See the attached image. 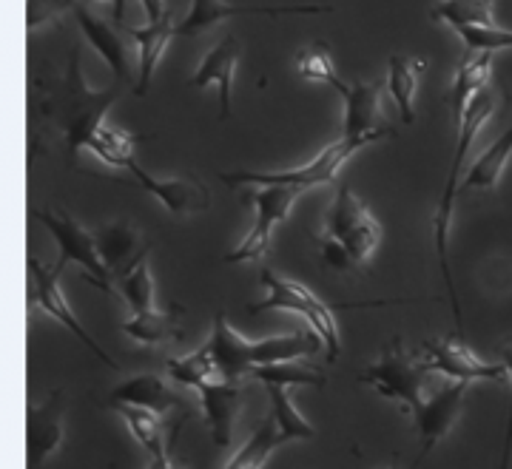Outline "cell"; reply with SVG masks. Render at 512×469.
Here are the masks:
<instances>
[{
  "label": "cell",
  "instance_id": "obj_39",
  "mask_svg": "<svg viewBox=\"0 0 512 469\" xmlns=\"http://www.w3.org/2000/svg\"><path fill=\"white\" fill-rule=\"evenodd\" d=\"M143 9H146L148 23L160 20L165 12H168V9H165V0H143Z\"/></svg>",
  "mask_w": 512,
  "mask_h": 469
},
{
  "label": "cell",
  "instance_id": "obj_21",
  "mask_svg": "<svg viewBox=\"0 0 512 469\" xmlns=\"http://www.w3.org/2000/svg\"><path fill=\"white\" fill-rule=\"evenodd\" d=\"M126 32L137 43V80H134V94L143 97V94H148V86H151V77H154V69H157L160 57L168 49V40L174 37V20H171V12H165L163 18L148 23L143 29L126 26Z\"/></svg>",
  "mask_w": 512,
  "mask_h": 469
},
{
  "label": "cell",
  "instance_id": "obj_2",
  "mask_svg": "<svg viewBox=\"0 0 512 469\" xmlns=\"http://www.w3.org/2000/svg\"><path fill=\"white\" fill-rule=\"evenodd\" d=\"M322 344L325 342L319 339V333H302V330L285 333V336H271L262 342H248L228 325L225 313L220 310L214 319L211 339L205 342V347H208L222 379L239 381L242 376H251L256 367H265V364L308 359L313 353H319Z\"/></svg>",
  "mask_w": 512,
  "mask_h": 469
},
{
  "label": "cell",
  "instance_id": "obj_29",
  "mask_svg": "<svg viewBox=\"0 0 512 469\" xmlns=\"http://www.w3.org/2000/svg\"><path fill=\"white\" fill-rule=\"evenodd\" d=\"M117 290L123 293L126 305L131 307V313H146L154 310V279L148 271V253H143L126 273H120L117 279Z\"/></svg>",
  "mask_w": 512,
  "mask_h": 469
},
{
  "label": "cell",
  "instance_id": "obj_4",
  "mask_svg": "<svg viewBox=\"0 0 512 469\" xmlns=\"http://www.w3.org/2000/svg\"><path fill=\"white\" fill-rule=\"evenodd\" d=\"M495 111V94L490 89H481L473 94V100L467 103L464 114L456 120V148H453V160H450V171H447V182L439 199V211L433 219V242H436V253H439L441 276L447 282V293H450V305H453V316H456L458 327H461V307H458L456 282H453V271H450V219H453V205H456L458 191H461V163L470 151V145L478 137V131L490 123Z\"/></svg>",
  "mask_w": 512,
  "mask_h": 469
},
{
  "label": "cell",
  "instance_id": "obj_8",
  "mask_svg": "<svg viewBox=\"0 0 512 469\" xmlns=\"http://www.w3.org/2000/svg\"><path fill=\"white\" fill-rule=\"evenodd\" d=\"M376 143L373 137H342L325 151H319L308 165L299 168H285V171H234V174H220L222 182L228 185H293V188H316V185H328L336 180L339 168L348 163L350 157Z\"/></svg>",
  "mask_w": 512,
  "mask_h": 469
},
{
  "label": "cell",
  "instance_id": "obj_35",
  "mask_svg": "<svg viewBox=\"0 0 512 469\" xmlns=\"http://www.w3.org/2000/svg\"><path fill=\"white\" fill-rule=\"evenodd\" d=\"M296 72L302 74L305 80H313V83H328V86H333V83L339 80L336 66H333V57H330L325 43H316V46L302 49V52L296 55Z\"/></svg>",
  "mask_w": 512,
  "mask_h": 469
},
{
  "label": "cell",
  "instance_id": "obj_10",
  "mask_svg": "<svg viewBox=\"0 0 512 469\" xmlns=\"http://www.w3.org/2000/svg\"><path fill=\"white\" fill-rule=\"evenodd\" d=\"M60 273H63V268H60L57 262L55 265H43L37 256L29 259V296H32V305L40 307L43 313H49V316L66 327L69 333H74V339H80V342L86 344V350L103 361L106 367L117 370V361L111 359L109 353L83 330V325L77 322V316H74L72 310H69V305H66V296H63V290H60Z\"/></svg>",
  "mask_w": 512,
  "mask_h": 469
},
{
  "label": "cell",
  "instance_id": "obj_16",
  "mask_svg": "<svg viewBox=\"0 0 512 469\" xmlns=\"http://www.w3.org/2000/svg\"><path fill=\"white\" fill-rule=\"evenodd\" d=\"M202 401V413L211 430V441L214 447H228L234 441V430H237V415L242 407V387L239 381H228L217 376L208 379L205 384L197 387Z\"/></svg>",
  "mask_w": 512,
  "mask_h": 469
},
{
  "label": "cell",
  "instance_id": "obj_19",
  "mask_svg": "<svg viewBox=\"0 0 512 469\" xmlns=\"http://www.w3.org/2000/svg\"><path fill=\"white\" fill-rule=\"evenodd\" d=\"M239 55H242V49H239L237 37L225 35L208 55L202 57V63L191 77L194 89H205L211 83L220 86V120L231 117V83H234Z\"/></svg>",
  "mask_w": 512,
  "mask_h": 469
},
{
  "label": "cell",
  "instance_id": "obj_32",
  "mask_svg": "<svg viewBox=\"0 0 512 469\" xmlns=\"http://www.w3.org/2000/svg\"><path fill=\"white\" fill-rule=\"evenodd\" d=\"M262 384H279V387H325L328 376L319 373L316 367L296 364V361H279V364H265L251 373Z\"/></svg>",
  "mask_w": 512,
  "mask_h": 469
},
{
  "label": "cell",
  "instance_id": "obj_11",
  "mask_svg": "<svg viewBox=\"0 0 512 469\" xmlns=\"http://www.w3.org/2000/svg\"><path fill=\"white\" fill-rule=\"evenodd\" d=\"M467 390H470V381L450 379L436 396L424 398V404L413 413V421H416L421 435V450L413 469H419L421 461L439 447L441 441H444V435H450V430L456 427L461 407H464V398H467Z\"/></svg>",
  "mask_w": 512,
  "mask_h": 469
},
{
  "label": "cell",
  "instance_id": "obj_36",
  "mask_svg": "<svg viewBox=\"0 0 512 469\" xmlns=\"http://www.w3.org/2000/svg\"><path fill=\"white\" fill-rule=\"evenodd\" d=\"M458 37L464 40L467 52H498L512 49V32L501 26H464L458 29Z\"/></svg>",
  "mask_w": 512,
  "mask_h": 469
},
{
  "label": "cell",
  "instance_id": "obj_38",
  "mask_svg": "<svg viewBox=\"0 0 512 469\" xmlns=\"http://www.w3.org/2000/svg\"><path fill=\"white\" fill-rule=\"evenodd\" d=\"M501 356H504V367H507V379L512 387V342L501 347ZM512 458V390H510V421H507V438H504V450H501V464L498 469H510Z\"/></svg>",
  "mask_w": 512,
  "mask_h": 469
},
{
  "label": "cell",
  "instance_id": "obj_34",
  "mask_svg": "<svg viewBox=\"0 0 512 469\" xmlns=\"http://www.w3.org/2000/svg\"><path fill=\"white\" fill-rule=\"evenodd\" d=\"M268 396H271V415L279 421L282 433L288 435L291 441H311L316 430L313 424H308L302 413H296L291 396H288V387H279V384H265Z\"/></svg>",
  "mask_w": 512,
  "mask_h": 469
},
{
  "label": "cell",
  "instance_id": "obj_5",
  "mask_svg": "<svg viewBox=\"0 0 512 469\" xmlns=\"http://www.w3.org/2000/svg\"><path fill=\"white\" fill-rule=\"evenodd\" d=\"M32 219H37L52 239L60 248V259L57 265L66 268L69 262L80 265L83 268V276L92 282L94 288L103 290V293H114V276H111L109 265L103 262V253H100V245H97V236H92L77 219L57 208V211H49V208H32L29 211Z\"/></svg>",
  "mask_w": 512,
  "mask_h": 469
},
{
  "label": "cell",
  "instance_id": "obj_7",
  "mask_svg": "<svg viewBox=\"0 0 512 469\" xmlns=\"http://www.w3.org/2000/svg\"><path fill=\"white\" fill-rule=\"evenodd\" d=\"M262 288L268 290V299H262L259 305L251 307V313H262V310H291L299 313L311 322L313 333H319V339L325 342L328 359H339L342 350V339H339V325L333 319V307L325 305L311 288L293 282L288 276H276L268 268L259 273Z\"/></svg>",
  "mask_w": 512,
  "mask_h": 469
},
{
  "label": "cell",
  "instance_id": "obj_18",
  "mask_svg": "<svg viewBox=\"0 0 512 469\" xmlns=\"http://www.w3.org/2000/svg\"><path fill=\"white\" fill-rule=\"evenodd\" d=\"M109 407L120 410V407H146L154 410L157 415H168L174 410H183V398L177 396V390L157 373H143V376H131V379L120 381L109 396Z\"/></svg>",
  "mask_w": 512,
  "mask_h": 469
},
{
  "label": "cell",
  "instance_id": "obj_41",
  "mask_svg": "<svg viewBox=\"0 0 512 469\" xmlns=\"http://www.w3.org/2000/svg\"><path fill=\"white\" fill-rule=\"evenodd\" d=\"M106 3H111V15H114V20H117L120 26H128L126 23V0H106Z\"/></svg>",
  "mask_w": 512,
  "mask_h": 469
},
{
  "label": "cell",
  "instance_id": "obj_13",
  "mask_svg": "<svg viewBox=\"0 0 512 469\" xmlns=\"http://www.w3.org/2000/svg\"><path fill=\"white\" fill-rule=\"evenodd\" d=\"M330 12L325 3H293V6H231L222 0H191V12L180 23H174L177 37H197L205 29L217 26L220 20L234 18V15H322Z\"/></svg>",
  "mask_w": 512,
  "mask_h": 469
},
{
  "label": "cell",
  "instance_id": "obj_15",
  "mask_svg": "<svg viewBox=\"0 0 512 469\" xmlns=\"http://www.w3.org/2000/svg\"><path fill=\"white\" fill-rule=\"evenodd\" d=\"M137 182L146 188L151 197L163 205L171 217H194V214H205L211 208V194L197 177H174V180H157L140 165L134 163L128 168Z\"/></svg>",
  "mask_w": 512,
  "mask_h": 469
},
{
  "label": "cell",
  "instance_id": "obj_31",
  "mask_svg": "<svg viewBox=\"0 0 512 469\" xmlns=\"http://www.w3.org/2000/svg\"><path fill=\"white\" fill-rule=\"evenodd\" d=\"M120 415L126 418L128 430L137 438V444L148 452V458L168 450L163 415H157L154 410H146V407H120Z\"/></svg>",
  "mask_w": 512,
  "mask_h": 469
},
{
  "label": "cell",
  "instance_id": "obj_1",
  "mask_svg": "<svg viewBox=\"0 0 512 469\" xmlns=\"http://www.w3.org/2000/svg\"><path fill=\"white\" fill-rule=\"evenodd\" d=\"M117 97H120V83H111L109 89L103 91L86 86L83 72H80V52H74L63 77H55L49 89L40 94L37 111L43 120H49L63 134L69 154L74 157L80 148L89 145L97 128L103 126V117Z\"/></svg>",
  "mask_w": 512,
  "mask_h": 469
},
{
  "label": "cell",
  "instance_id": "obj_28",
  "mask_svg": "<svg viewBox=\"0 0 512 469\" xmlns=\"http://www.w3.org/2000/svg\"><path fill=\"white\" fill-rule=\"evenodd\" d=\"M430 18L447 23L453 29L464 26H498L493 15V0H441Z\"/></svg>",
  "mask_w": 512,
  "mask_h": 469
},
{
  "label": "cell",
  "instance_id": "obj_37",
  "mask_svg": "<svg viewBox=\"0 0 512 469\" xmlns=\"http://www.w3.org/2000/svg\"><path fill=\"white\" fill-rule=\"evenodd\" d=\"M86 0H29V32H37L40 26L57 20L66 9H77Z\"/></svg>",
  "mask_w": 512,
  "mask_h": 469
},
{
  "label": "cell",
  "instance_id": "obj_22",
  "mask_svg": "<svg viewBox=\"0 0 512 469\" xmlns=\"http://www.w3.org/2000/svg\"><path fill=\"white\" fill-rule=\"evenodd\" d=\"M183 305H168V310H146V313H131V319L123 322V333L134 342L157 347V344L180 342L183 339Z\"/></svg>",
  "mask_w": 512,
  "mask_h": 469
},
{
  "label": "cell",
  "instance_id": "obj_27",
  "mask_svg": "<svg viewBox=\"0 0 512 469\" xmlns=\"http://www.w3.org/2000/svg\"><path fill=\"white\" fill-rule=\"evenodd\" d=\"M490 66H493V52H467V57L458 63L456 80L450 89V109H453V120H458L467 103L473 100V94L487 89L490 83Z\"/></svg>",
  "mask_w": 512,
  "mask_h": 469
},
{
  "label": "cell",
  "instance_id": "obj_20",
  "mask_svg": "<svg viewBox=\"0 0 512 469\" xmlns=\"http://www.w3.org/2000/svg\"><path fill=\"white\" fill-rule=\"evenodd\" d=\"M74 18H77V26H80L83 37L97 49V55L109 63V69L114 72V77H117V83L131 80L134 66H131V52H128L126 40L117 35L106 20H100L97 15H92L86 3H80V6L74 9Z\"/></svg>",
  "mask_w": 512,
  "mask_h": 469
},
{
  "label": "cell",
  "instance_id": "obj_26",
  "mask_svg": "<svg viewBox=\"0 0 512 469\" xmlns=\"http://www.w3.org/2000/svg\"><path fill=\"white\" fill-rule=\"evenodd\" d=\"M285 444H291V438L282 433V427H279V421H276L274 415H268V418L256 427V433L234 452V458H231L222 469H262L268 464V458H271L279 447H285Z\"/></svg>",
  "mask_w": 512,
  "mask_h": 469
},
{
  "label": "cell",
  "instance_id": "obj_30",
  "mask_svg": "<svg viewBox=\"0 0 512 469\" xmlns=\"http://www.w3.org/2000/svg\"><path fill=\"white\" fill-rule=\"evenodd\" d=\"M134 143H137L134 134L114 131V128L109 126H100L86 148L92 151L100 163L114 165V168H131V165H134Z\"/></svg>",
  "mask_w": 512,
  "mask_h": 469
},
{
  "label": "cell",
  "instance_id": "obj_40",
  "mask_svg": "<svg viewBox=\"0 0 512 469\" xmlns=\"http://www.w3.org/2000/svg\"><path fill=\"white\" fill-rule=\"evenodd\" d=\"M148 469H180L174 461H171V455H168V450L160 452V455H151V464H148Z\"/></svg>",
  "mask_w": 512,
  "mask_h": 469
},
{
  "label": "cell",
  "instance_id": "obj_3",
  "mask_svg": "<svg viewBox=\"0 0 512 469\" xmlns=\"http://www.w3.org/2000/svg\"><path fill=\"white\" fill-rule=\"evenodd\" d=\"M382 242V225L348 185L336 188L325 217V239H319L322 256L336 271H362Z\"/></svg>",
  "mask_w": 512,
  "mask_h": 469
},
{
  "label": "cell",
  "instance_id": "obj_12",
  "mask_svg": "<svg viewBox=\"0 0 512 469\" xmlns=\"http://www.w3.org/2000/svg\"><path fill=\"white\" fill-rule=\"evenodd\" d=\"M421 359L427 364V370H436L441 376L456 381H501L507 379V367L487 364L478 359L476 353L461 342L458 336L441 339V342L421 344Z\"/></svg>",
  "mask_w": 512,
  "mask_h": 469
},
{
  "label": "cell",
  "instance_id": "obj_25",
  "mask_svg": "<svg viewBox=\"0 0 512 469\" xmlns=\"http://www.w3.org/2000/svg\"><path fill=\"white\" fill-rule=\"evenodd\" d=\"M512 157V126L495 140L487 151H481L478 154V160L470 165V171H467V177L461 180V191H458V197L464 194V191H493L495 185L501 182L504 177V168L510 163Z\"/></svg>",
  "mask_w": 512,
  "mask_h": 469
},
{
  "label": "cell",
  "instance_id": "obj_24",
  "mask_svg": "<svg viewBox=\"0 0 512 469\" xmlns=\"http://www.w3.org/2000/svg\"><path fill=\"white\" fill-rule=\"evenodd\" d=\"M424 72V60L410 55H393L387 60V94L402 111V120L410 126L416 120V89L419 74Z\"/></svg>",
  "mask_w": 512,
  "mask_h": 469
},
{
  "label": "cell",
  "instance_id": "obj_23",
  "mask_svg": "<svg viewBox=\"0 0 512 469\" xmlns=\"http://www.w3.org/2000/svg\"><path fill=\"white\" fill-rule=\"evenodd\" d=\"M97 245H100L103 262L109 265L114 279L120 273H126L143 253H148V245L131 222H111V225H106L97 234Z\"/></svg>",
  "mask_w": 512,
  "mask_h": 469
},
{
  "label": "cell",
  "instance_id": "obj_6",
  "mask_svg": "<svg viewBox=\"0 0 512 469\" xmlns=\"http://www.w3.org/2000/svg\"><path fill=\"white\" fill-rule=\"evenodd\" d=\"M427 364L421 359V353H407L402 339L384 347L382 359L370 364L365 373L359 376L362 384H370L382 398H390L396 404H402L404 410L416 413L424 404V381H427Z\"/></svg>",
  "mask_w": 512,
  "mask_h": 469
},
{
  "label": "cell",
  "instance_id": "obj_14",
  "mask_svg": "<svg viewBox=\"0 0 512 469\" xmlns=\"http://www.w3.org/2000/svg\"><path fill=\"white\" fill-rule=\"evenodd\" d=\"M333 89L345 100V134L342 137H373L384 140L393 131L382 128V86L379 83H345L342 77Z\"/></svg>",
  "mask_w": 512,
  "mask_h": 469
},
{
  "label": "cell",
  "instance_id": "obj_33",
  "mask_svg": "<svg viewBox=\"0 0 512 469\" xmlns=\"http://www.w3.org/2000/svg\"><path fill=\"white\" fill-rule=\"evenodd\" d=\"M168 376L174 384H180V387H200L208 379H217L220 373H217V364L211 359V353H208V347L202 344L197 353H191V356H180V359H168Z\"/></svg>",
  "mask_w": 512,
  "mask_h": 469
},
{
  "label": "cell",
  "instance_id": "obj_17",
  "mask_svg": "<svg viewBox=\"0 0 512 469\" xmlns=\"http://www.w3.org/2000/svg\"><path fill=\"white\" fill-rule=\"evenodd\" d=\"M26 433H29V469H40L63 441V390H55L40 404L35 401L29 404Z\"/></svg>",
  "mask_w": 512,
  "mask_h": 469
},
{
  "label": "cell",
  "instance_id": "obj_9",
  "mask_svg": "<svg viewBox=\"0 0 512 469\" xmlns=\"http://www.w3.org/2000/svg\"><path fill=\"white\" fill-rule=\"evenodd\" d=\"M302 188H293V185H262L256 188L254 197V228L248 231V236L242 239L237 251H231L225 256V262H256L262 259L268 248H271V239H274V228L279 222H285L288 214H291L293 202L299 199Z\"/></svg>",
  "mask_w": 512,
  "mask_h": 469
}]
</instances>
